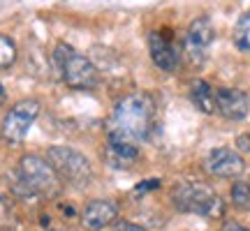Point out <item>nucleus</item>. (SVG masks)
<instances>
[{
    "label": "nucleus",
    "instance_id": "obj_1",
    "mask_svg": "<svg viewBox=\"0 0 250 231\" xmlns=\"http://www.w3.org/2000/svg\"><path fill=\"white\" fill-rule=\"evenodd\" d=\"M153 123H155V99L148 93H130L116 102L107 132L142 143L151 136Z\"/></svg>",
    "mask_w": 250,
    "mask_h": 231
},
{
    "label": "nucleus",
    "instance_id": "obj_21",
    "mask_svg": "<svg viewBox=\"0 0 250 231\" xmlns=\"http://www.w3.org/2000/svg\"><path fill=\"white\" fill-rule=\"evenodd\" d=\"M5 102V90H2V86H0V104Z\"/></svg>",
    "mask_w": 250,
    "mask_h": 231
},
{
    "label": "nucleus",
    "instance_id": "obj_6",
    "mask_svg": "<svg viewBox=\"0 0 250 231\" xmlns=\"http://www.w3.org/2000/svg\"><path fill=\"white\" fill-rule=\"evenodd\" d=\"M42 111V104L37 99H19L7 109V114L0 123V141L5 146H19L23 143L26 134L30 132L33 123L37 120V116Z\"/></svg>",
    "mask_w": 250,
    "mask_h": 231
},
{
    "label": "nucleus",
    "instance_id": "obj_12",
    "mask_svg": "<svg viewBox=\"0 0 250 231\" xmlns=\"http://www.w3.org/2000/svg\"><path fill=\"white\" fill-rule=\"evenodd\" d=\"M139 160V143L125 139L121 134L107 132V162L116 169L132 167Z\"/></svg>",
    "mask_w": 250,
    "mask_h": 231
},
{
    "label": "nucleus",
    "instance_id": "obj_14",
    "mask_svg": "<svg viewBox=\"0 0 250 231\" xmlns=\"http://www.w3.org/2000/svg\"><path fill=\"white\" fill-rule=\"evenodd\" d=\"M232 39L239 51H250V9L239 17V21H236V26L232 30Z\"/></svg>",
    "mask_w": 250,
    "mask_h": 231
},
{
    "label": "nucleus",
    "instance_id": "obj_20",
    "mask_svg": "<svg viewBox=\"0 0 250 231\" xmlns=\"http://www.w3.org/2000/svg\"><path fill=\"white\" fill-rule=\"evenodd\" d=\"M220 231H250V229L248 227H243V224H236V222H225Z\"/></svg>",
    "mask_w": 250,
    "mask_h": 231
},
{
    "label": "nucleus",
    "instance_id": "obj_16",
    "mask_svg": "<svg viewBox=\"0 0 250 231\" xmlns=\"http://www.w3.org/2000/svg\"><path fill=\"white\" fill-rule=\"evenodd\" d=\"M17 56H19L17 42L9 35H2V33H0V70L12 67L14 60H17Z\"/></svg>",
    "mask_w": 250,
    "mask_h": 231
},
{
    "label": "nucleus",
    "instance_id": "obj_7",
    "mask_svg": "<svg viewBox=\"0 0 250 231\" xmlns=\"http://www.w3.org/2000/svg\"><path fill=\"white\" fill-rule=\"evenodd\" d=\"M148 54L155 67L162 72H176L181 65V49L176 39L171 35V30H151L148 37Z\"/></svg>",
    "mask_w": 250,
    "mask_h": 231
},
{
    "label": "nucleus",
    "instance_id": "obj_5",
    "mask_svg": "<svg viewBox=\"0 0 250 231\" xmlns=\"http://www.w3.org/2000/svg\"><path fill=\"white\" fill-rule=\"evenodd\" d=\"M19 183L26 187L30 194L40 196H56L61 192V178L54 167L35 153H26L19 160Z\"/></svg>",
    "mask_w": 250,
    "mask_h": 231
},
{
    "label": "nucleus",
    "instance_id": "obj_8",
    "mask_svg": "<svg viewBox=\"0 0 250 231\" xmlns=\"http://www.w3.org/2000/svg\"><path fill=\"white\" fill-rule=\"evenodd\" d=\"M215 39V28L213 21L208 17H197L190 26H188L186 39H183V49H186L188 58L195 62V65H202L206 60V54H208V46L213 44Z\"/></svg>",
    "mask_w": 250,
    "mask_h": 231
},
{
    "label": "nucleus",
    "instance_id": "obj_2",
    "mask_svg": "<svg viewBox=\"0 0 250 231\" xmlns=\"http://www.w3.org/2000/svg\"><path fill=\"white\" fill-rule=\"evenodd\" d=\"M54 67L58 77L65 81V86L74 90H93L100 86V72L83 54H79L74 46L58 42L51 54Z\"/></svg>",
    "mask_w": 250,
    "mask_h": 231
},
{
    "label": "nucleus",
    "instance_id": "obj_4",
    "mask_svg": "<svg viewBox=\"0 0 250 231\" xmlns=\"http://www.w3.org/2000/svg\"><path fill=\"white\" fill-rule=\"evenodd\" d=\"M46 162L54 167L61 180L74 187H86L95 178L90 160L83 153H79L77 148H70V146H51L46 151Z\"/></svg>",
    "mask_w": 250,
    "mask_h": 231
},
{
    "label": "nucleus",
    "instance_id": "obj_19",
    "mask_svg": "<svg viewBox=\"0 0 250 231\" xmlns=\"http://www.w3.org/2000/svg\"><path fill=\"white\" fill-rule=\"evenodd\" d=\"M158 185H160V178H151V180H146V183H139V185L134 187V192H146V190H155Z\"/></svg>",
    "mask_w": 250,
    "mask_h": 231
},
{
    "label": "nucleus",
    "instance_id": "obj_11",
    "mask_svg": "<svg viewBox=\"0 0 250 231\" xmlns=\"http://www.w3.org/2000/svg\"><path fill=\"white\" fill-rule=\"evenodd\" d=\"M118 217V204L111 199H95L88 201L81 211V227L86 231H102Z\"/></svg>",
    "mask_w": 250,
    "mask_h": 231
},
{
    "label": "nucleus",
    "instance_id": "obj_10",
    "mask_svg": "<svg viewBox=\"0 0 250 231\" xmlns=\"http://www.w3.org/2000/svg\"><path fill=\"white\" fill-rule=\"evenodd\" d=\"M215 111L227 120H243L250 114V97L236 88H215Z\"/></svg>",
    "mask_w": 250,
    "mask_h": 231
},
{
    "label": "nucleus",
    "instance_id": "obj_13",
    "mask_svg": "<svg viewBox=\"0 0 250 231\" xmlns=\"http://www.w3.org/2000/svg\"><path fill=\"white\" fill-rule=\"evenodd\" d=\"M188 95H190V102H192L202 114H206V116L215 114V88L208 81L192 79L190 86H188Z\"/></svg>",
    "mask_w": 250,
    "mask_h": 231
},
{
    "label": "nucleus",
    "instance_id": "obj_9",
    "mask_svg": "<svg viewBox=\"0 0 250 231\" xmlns=\"http://www.w3.org/2000/svg\"><path fill=\"white\" fill-rule=\"evenodd\" d=\"M202 167L215 178H239L246 171V160L234 148H213L204 157Z\"/></svg>",
    "mask_w": 250,
    "mask_h": 231
},
{
    "label": "nucleus",
    "instance_id": "obj_15",
    "mask_svg": "<svg viewBox=\"0 0 250 231\" xmlns=\"http://www.w3.org/2000/svg\"><path fill=\"white\" fill-rule=\"evenodd\" d=\"M229 199H232V206L239 208V211H250V183L246 180H236L229 190Z\"/></svg>",
    "mask_w": 250,
    "mask_h": 231
},
{
    "label": "nucleus",
    "instance_id": "obj_17",
    "mask_svg": "<svg viewBox=\"0 0 250 231\" xmlns=\"http://www.w3.org/2000/svg\"><path fill=\"white\" fill-rule=\"evenodd\" d=\"M236 148H239L241 153H246V155H250V132L236 136Z\"/></svg>",
    "mask_w": 250,
    "mask_h": 231
},
{
    "label": "nucleus",
    "instance_id": "obj_18",
    "mask_svg": "<svg viewBox=\"0 0 250 231\" xmlns=\"http://www.w3.org/2000/svg\"><path fill=\"white\" fill-rule=\"evenodd\" d=\"M114 231H146V229L139 227V224H134V222H125V220H121V222H116Z\"/></svg>",
    "mask_w": 250,
    "mask_h": 231
},
{
    "label": "nucleus",
    "instance_id": "obj_3",
    "mask_svg": "<svg viewBox=\"0 0 250 231\" xmlns=\"http://www.w3.org/2000/svg\"><path fill=\"white\" fill-rule=\"evenodd\" d=\"M171 204L176 206V211L190 215H199V217H223L225 215V201L220 194H215L213 187L206 183H192V180H183L171 190Z\"/></svg>",
    "mask_w": 250,
    "mask_h": 231
}]
</instances>
